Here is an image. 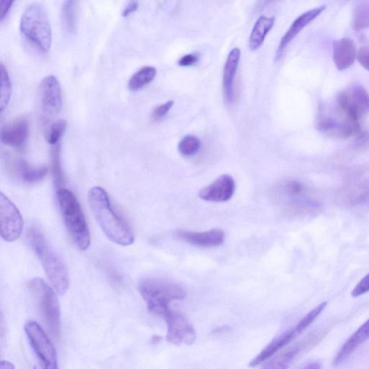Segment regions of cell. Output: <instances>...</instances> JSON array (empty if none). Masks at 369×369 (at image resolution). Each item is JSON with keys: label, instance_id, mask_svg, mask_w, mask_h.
Listing matches in <instances>:
<instances>
[{"label": "cell", "instance_id": "obj_20", "mask_svg": "<svg viewBox=\"0 0 369 369\" xmlns=\"http://www.w3.org/2000/svg\"><path fill=\"white\" fill-rule=\"evenodd\" d=\"M28 123L26 118H19L3 127L0 132L2 143L14 147H21L28 136Z\"/></svg>", "mask_w": 369, "mask_h": 369}, {"label": "cell", "instance_id": "obj_9", "mask_svg": "<svg viewBox=\"0 0 369 369\" xmlns=\"http://www.w3.org/2000/svg\"><path fill=\"white\" fill-rule=\"evenodd\" d=\"M339 111L359 120L369 114V94L359 84L352 85L337 97Z\"/></svg>", "mask_w": 369, "mask_h": 369}, {"label": "cell", "instance_id": "obj_3", "mask_svg": "<svg viewBox=\"0 0 369 369\" xmlns=\"http://www.w3.org/2000/svg\"><path fill=\"white\" fill-rule=\"evenodd\" d=\"M28 239L35 253L42 262L51 285L60 294H64L69 288V276L63 261L37 228H30Z\"/></svg>", "mask_w": 369, "mask_h": 369}, {"label": "cell", "instance_id": "obj_2", "mask_svg": "<svg viewBox=\"0 0 369 369\" xmlns=\"http://www.w3.org/2000/svg\"><path fill=\"white\" fill-rule=\"evenodd\" d=\"M138 291L148 310L163 319L172 311L171 304L186 297V291L180 285L163 278L141 280Z\"/></svg>", "mask_w": 369, "mask_h": 369}, {"label": "cell", "instance_id": "obj_19", "mask_svg": "<svg viewBox=\"0 0 369 369\" xmlns=\"http://www.w3.org/2000/svg\"><path fill=\"white\" fill-rule=\"evenodd\" d=\"M358 56V50L354 40L343 38L334 43L332 60L339 71H344L352 66Z\"/></svg>", "mask_w": 369, "mask_h": 369}, {"label": "cell", "instance_id": "obj_28", "mask_svg": "<svg viewBox=\"0 0 369 369\" xmlns=\"http://www.w3.org/2000/svg\"><path fill=\"white\" fill-rule=\"evenodd\" d=\"M0 72H1V90H0L1 96H0V108H1V111H3L7 107L10 99L12 86L9 74L3 64H1V66H0Z\"/></svg>", "mask_w": 369, "mask_h": 369}, {"label": "cell", "instance_id": "obj_31", "mask_svg": "<svg viewBox=\"0 0 369 369\" xmlns=\"http://www.w3.org/2000/svg\"><path fill=\"white\" fill-rule=\"evenodd\" d=\"M174 104L173 100H169L165 103L158 105L152 112L153 119L156 120L164 118L173 107Z\"/></svg>", "mask_w": 369, "mask_h": 369}, {"label": "cell", "instance_id": "obj_16", "mask_svg": "<svg viewBox=\"0 0 369 369\" xmlns=\"http://www.w3.org/2000/svg\"><path fill=\"white\" fill-rule=\"evenodd\" d=\"M325 6L305 12L294 21L292 25L285 33L277 48L276 59L280 60L284 56L285 51L290 44V43L296 38L297 35L300 33L306 26L309 25L314 20L325 10Z\"/></svg>", "mask_w": 369, "mask_h": 369}, {"label": "cell", "instance_id": "obj_11", "mask_svg": "<svg viewBox=\"0 0 369 369\" xmlns=\"http://www.w3.org/2000/svg\"><path fill=\"white\" fill-rule=\"evenodd\" d=\"M168 331L166 339L174 345H191L195 342L197 333L195 327L179 312L172 310L164 318Z\"/></svg>", "mask_w": 369, "mask_h": 369}, {"label": "cell", "instance_id": "obj_12", "mask_svg": "<svg viewBox=\"0 0 369 369\" xmlns=\"http://www.w3.org/2000/svg\"><path fill=\"white\" fill-rule=\"evenodd\" d=\"M317 128L327 136L343 139L361 133L359 119L348 116L343 120H337L325 115L319 116Z\"/></svg>", "mask_w": 369, "mask_h": 369}, {"label": "cell", "instance_id": "obj_1", "mask_svg": "<svg viewBox=\"0 0 369 369\" xmlns=\"http://www.w3.org/2000/svg\"><path fill=\"white\" fill-rule=\"evenodd\" d=\"M93 213L102 232L111 241L122 246L134 243V235L127 221L116 212L107 191L93 187L89 193Z\"/></svg>", "mask_w": 369, "mask_h": 369}, {"label": "cell", "instance_id": "obj_26", "mask_svg": "<svg viewBox=\"0 0 369 369\" xmlns=\"http://www.w3.org/2000/svg\"><path fill=\"white\" fill-rule=\"evenodd\" d=\"M352 24L357 30L369 29V1L357 3L354 8Z\"/></svg>", "mask_w": 369, "mask_h": 369}, {"label": "cell", "instance_id": "obj_25", "mask_svg": "<svg viewBox=\"0 0 369 369\" xmlns=\"http://www.w3.org/2000/svg\"><path fill=\"white\" fill-rule=\"evenodd\" d=\"M156 75V69L153 66H146L141 68L129 79V89L133 91L143 89L154 79Z\"/></svg>", "mask_w": 369, "mask_h": 369}, {"label": "cell", "instance_id": "obj_36", "mask_svg": "<svg viewBox=\"0 0 369 369\" xmlns=\"http://www.w3.org/2000/svg\"><path fill=\"white\" fill-rule=\"evenodd\" d=\"M13 3L12 0H1L0 1V20L3 21Z\"/></svg>", "mask_w": 369, "mask_h": 369}, {"label": "cell", "instance_id": "obj_21", "mask_svg": "<svg viewBox=\"0 0 369 369\" xmlns=\"http://www.w3.org/2000/svg\"><path fill=\"white\" fill-rule=\"evenodd\" d=\"M316 341H317V338L315 336L308 337L277 356L267 365L264 369H288L295 359L312 346Z\"/></svg>", "mask_w": 369, "mask_h": 369}, {"label": "cell", "instance_id": "obj_32", "mask_svg": "<svg viewBox=\"0 0 369 369\" xmlns=\"http://www.w3.org/2000/svg\"><path fill=\"white\" fill-rule=\"evenodd\" d=\"M368 292H369V273L356 286L351 295L354 298H357Z\"/></svg>", "mask_w": 369, "mask_h": 369}, {"label": "cell", "instance_id": "obj_23", "mask_svg": "<svg viewBox=\"0 0 369 369\" xmlns=\"http://www.w3.org/2000/svg\"><path fill=\"white\" fill-rule=\"evenodd\" d=\"M274 17L262 15L255 22L249 39V46L251 51L258 50L264 42L268 33L275 24Z\"/></svg>", "mask_w": 369, "mask_h": 369}, {"label": "cell", "instance_id": "obj_30", "mask_svg": "<svg viewBox=\"0 0 369 369\" xmlns=\"http://www.w3.org/2000/svg\"><path fill=\"white\" fill-rule=\"evenodd\" d=\"M51 169L57 185L62 182V171L60 163V145L57 144L51 150Z\"/></svg>", "mask_w": 369, "mask_h": 369}, {"label": "cell", "instance_id": "obj_7", "mask_svg": "<svg viewBox=\"0 0 369 369\" xmlns=\"http://www.w3.org/2000/svg\"><path fill=\"white\" fill-rule=\"evenodd\" d=\"M327 305V302L321 303L306 314L294 327L281 334L280 336L268 345L264 350L261 351L260 354L251 362L250 366L255 367L266 361L277 353L278 351L289 344L319 317Z\"/></svg>", "mask_w": 369, "mask_h": 369}, {"label": "cell", "instance_id": "obj_4", "mask_svg": "<svg viewBox=\"0 0 369 369\" xmlns=\"http://www.w3.org/2000/svg\"><path fill=\"white\" fill-rule=\"evenodd\" d=\"M57 197L70 237L80 251L89 249L91 242V233L77 198L71 191L65 188L59 189Z\"/></svg>", "mask_w": 369, "mask_h": 369}, {"label": "cell", "instance_id": "obj_10", "mask_svg": "<svg viewBox=\"0 0 369 369\" xmlns=\"http://www.w3.org/2000/svg\"><path fill=\"white\" fill-rule=\"evenodd\" d=\"M0 223L1 237L6 242H13L22 234L24 221L15 205L1 192L0 195Z\"/></svg>", "mask_w": 369, "mask_h": 369}, {"label": "cell", "instance_id": "obj_24", "mask_svg": "<svg viewBox=\"0 0 369 369\" xmlns=\"http://www.w3.org/2000/svg\"><path fill=\"white\" fill-rule=\"evenodd\" d=\"M63 28L69 33H75L78 24V2L67 0L63 3L61 11Z\"/></svg>", "mask_w": 369, "mask_h": 369}, {"label": "cell", "instance_id": "obj_35", "mask_svg": "<svg viewBox=\"0 0 369 369\" xmlns=\"http://www.w3.org/2000/svg\"><path fill=\"white\" fill-rule=\"evenodd\" d=\"M199 60L197 54H189L181 57L179 61V64L181 66H190L195 65Z\"/></svg>", "mask_w": 369, "mask_h": 369}, {"label": "cell", "instance_id": "obj_33", "mask_svg": "<svg viewBox=\"0 0 369 369\" xmlns=\"http://www.w3.org/2000/svg\"><path fill=\"white\" fill-rule=\"evenodd\" d=\"M286 190L288 195L295 197L300 196L303 191V186L296 181H290L286 184Z\"/></svg>", "mask_w": 369, "mask_h": 369}, {"label": "cell", "instance_id": "obj_5", "mask_svg": "<svg viewBox=\"0 0 369 369\" xmlns=\"http://www.w3.org/2000/svg\"><path fill=\"white\" fill-rule=\"evenodd\" d=\"M28 287L48 332L53 338L59 340L61 312L56 293L42 278L32 279Z\"/></svg>", "mask_w": 369, "mask_h": 369}, {"label": "cell", "instance_id": "obj_29", "mask_svg": "<svg viewBox=\"0 0 369 369\" xmlns=\"http://www.w3.org/2000/svg\"><path fill=\"white\" fill-rule=\"evenodd\" d=\"M66 127V121L64 119H60L53 124L46 136L48 143L55 146L59 144L60 139L63 135Z\"/></svg>", "mask_w": 369, "mask_h": 369}, {"label": "cell", "instance_id": "obj_14", "mask_svg": "<svg viewBox=\"0 0 369 369\" xmlns=\"http://www.w3.org/2000/svg\"><path fill=\"white\" fill-rule=\"evenodd\" d=\"M235 191V182L230 174H222L201 189L199 197L204 201L222 203L230 201Z\"/></svg>", "mask_w": 369, "mask_h": 369}, {"label": "cell", "instance_id": "obj_37", "mask_svg": "<svg viewBox=\"0 0 369 369\" xmlns=\"http://www.w3.org/2000/svg\"><path fill=\"white\" fill-rule=\"evenodd\" d=\"M138 6V3L137 1H130L127 6L125 8L124 10L122 12L123 17H127L132 12L136 10Z\"/></svg>", "mask_w": 369, "mask_h": 369}, {"label": "cell", "instance_id": "obj_13", "mask_svg": "<svg viewBox=\"0 0 369 369\" xmlns=\"http://www.w3.org/2000/svg\"><path fill=\"white\" fill-rule=\"evenodd\" d=\"M39 96L42 107L49 115L57 114L62 105V91L61 84L54 75L46 77L39 87Z\"/></svg>", "mask_w": 369, "mask_h": 369}, {"label": "cell", "instance_id": "obj_15", "mask_svg": "<svg viewBox=\"0 0 369 369\" xmlns=\"http://www.w3.org/2000/svg\"><path fill=\"white\" fill-rule=\"evenodd\" d=\"M177 239L201 248H215L222 245L225 240L224 233L219 229H213L206 232H192L178 230L174 232Z\"/></svg>", "mask_w": 369, "mask_h": 369}, {"label": "cell", "instance_id": "obj_27", "mask_svg": "<svg viewBox=\"0 0 369 369\" xmlns=\"http://www.w3.org/2000/svg\"><path fill=\"white\" fill-rule=\"evenodd\" d=\"M201 146V140L197 136L187 135L181 140L179 150L183 156H190L197 154Z\"/></svg>", "mask_w": 369, "mask_h": 369}, {"label": "cell", "instance_id": "obj_6", "mask_svg": "<svg viewBox=\"0 0 369 369\" xmlns=\"http://www.w3.org/2000/svg\"><path fill=\"white\" fill-rule=\"evenodd\" d=\"M20 28L29 41L44 52L48 51L51 45V28L46 10L42 4L33 3L25 9Z\"/></svg>", "mask_w": 369, "mask_h": 369}, {"label": "cell", "instance_id": "obj_39", "mask_svg": "<svg viewBox=\"0 0 369 369\" xmlns=\"http://www.w3.org/2000/svg\"><path fill=\"white\" fill-rule=\"evenodd\" d=\"M0 369H15V366L8 361H2L0 362Z\"/></svg>", "mask_w": 369, "mask_h": 369}, {"label": "cell", "instance_id": "obj_18", "mask_svg": "<svg viewBox=\"0 0 369 369\" xmlns=\"http://www.w3.org/2000/svg\"><path fill=\"white\" fill-rule=\"evenodd\" d=\"M241 51L234 48L228 55L223 71V94L226 104H231L235 98V80L240 64Z\"/></svg>", "mask_w": 369, "mask_h": 369}, {"label": "cell", "instance_id": "obj_38", "mask_svg": "<svg viewBox=\"0 0 369 369\" xmlns=\"http://www.w3.org/2000/svg\"><path fill=\"white\" fill-rule=\"evenodd\" d=\"M321 368H322V366L320 362L313 361V362L308 363L307 365H306L301 369H321Z\"/></svg>", "mask_w": 369, "mask_h": 369}, {"label": "cell", "instance_id": "obj_34", "mask_svg": "<svg viewBox=\"0 0 369 369\" xmlns=\"http://www.w3.org/2000/svg\"><path fill=\"white\" fill-rule=\"evenodd\" d=\"M357 60L360 64L369 72V46H363L359 50Z\"/></svg>", "mask_w": 369, "mask_h": 369}, {"label": "cell", "instance_id": "obj_17", "mask_svg": "<svg viewBox=\"0 0 369 369\" xmlns=\"http://www.w3.org/2000/svg\"><path fill=\"white\" fill-rule=\"evenodd\" d=\"M8 169L12 177L27 184L42 181L48 172L46 167H33L23 159H12L8 163Z\"/></svg>", "mask_w": 369, "mask_h": 369}, {"label": "cell", "instance_id": "obj_8", "mask_svg": "<svg viewBox=\"0 0 369 369\" xmlns=\"http://www.w3.org/2000/svg\"><path fill=\"white\" fill-rule=\"evenodd\" d=\"M25 332L44 369H59L56 350L41 325L37 322H28L25 325Z\"/></svg>", "mask_w": 369, "mask_h": 369}, {"label": "cell", "instance_id": "obj_22", "mask_svg": "<svg viewBox=\"0 0 369 369\" xmlns=\"http://www.w3.org/2000/svg\"><path fill=\"white\" fill-rule=\"evenodd\" d=\"M369 339V318L343 345L334 359L333 366L344 362L354 351Z\"/></svg>", "mask_w": 369, "mask_h": 369}]
</instances>
